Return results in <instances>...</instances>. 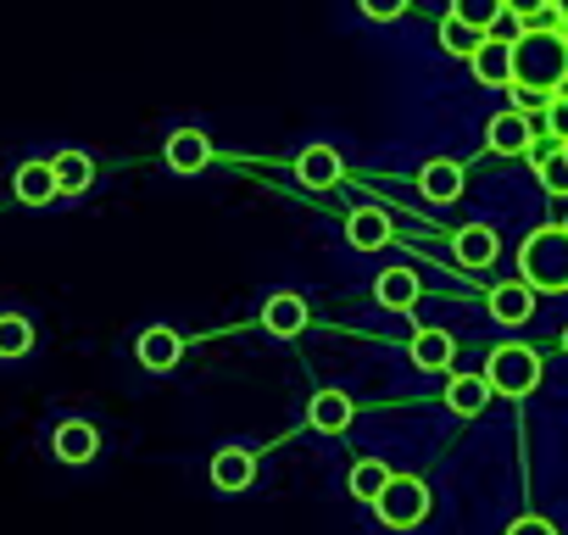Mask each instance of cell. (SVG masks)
I'll return each instance as SVG.
<instances>
[{"mask_svg": "<svg viewBox=\"0 0 568 535\" xmlns=\"http://www.w3.org/2000/svg\"><path fill=\"white\" fill-rule=\"evenodd\" d=\"M407 7L402 0H363V18H374V23H390V18H402Z\"/></svg>", "mask_w": 568, "mask_h": 535, "instance_id": "obj_31", "label": "cell"}, {"mask_svg": "<svg viewBox=\"0 0 568 535\" xmlns=\"http://www.w3.org/2000/svg\"><path fill=\"white\" fill-rule=\"evenodd\" d=\"M496 251H501V245H496V234H490L485 223H463V229L452 234V256H457L463 268H490Z\"/></svg>", "mask_w": 568, "mask_h": 535, "instance_id": "obj_12", "label": "cell"}, {"mask_svg": "<svg viewBox=\"0 0 568 535\" xmlns=\"http://www.w3.org/2000/svg\"><path fill=\"white\" fill-rule=\"evenodd\" d=\"M307 418H313V430L341 435V430H352L357 407H352V396H346V391H318V396L307 402Z\"/></svg>", "mask_w": 568, "mask_h": 535, "instance_id": "obj_14", "label": "cell"}, {"mask_svg": "<svg viewBox=\"0 0 568 535\" xmlns=\"http://www.w3.org/2000/svg\"><path fill=\"white\" fill-rule=\"evenodd\" d=\"M251 474H256V457L240 452V446H223V452L212 457V485H217V491H245Z\"/></svg>", "mask_w": 568, "mask_h": 535, "instance_id": "obj_21", "label": "cell"}, {"mask_svg": "<svg viewBox=\"0 0 568 535\" xmlns=\"http://www.w3.org/2000/svg\"><path fill=\"white\" fill-rule=\"evenodd\" d=\"M496 0H457V7H452V18L463 23V29H474V34H485L490 23H496Z\"/></svg>", "mask_w": 568, "mask_h": 535, "instance_id": "obj_26", "label": "cell"}, {"mask_svg": "<svg viewBox=\"0 0 568 535\" xmlns=\"http://www.w3.org/2000/svg\"><path fill=\"white\" fill-rule=\"evenodd\" d=\"M407 357H413L424 374H440V369H452L457 341H452L446 330H418V335H413V346H407Z\"/></svg>", "mask_w": 568, "mask_h": 535, "instance_id": "obj_18", "label": "cell"}, {"mask_svg": "<svg viewBox=\"0 0 568 535\" xmlns=\"http://www.w3.org/2000/svg\"><path fill=\"white\" fill-rule=\"evenodd\" d=\"M440 46L452 51V57H474L479 46H485V34H474V29H463L452 12H446V23H440Z\"/></svg>", "mask_w": 568, "mask_h": 535, "instance_id": "obj_27", "label": "cell"}, {"mask_svg": "<svg viewBox=\"0 0 568 535\" xmlns=\"http://www.w3.org/2000/svg\"><path fill=\"white\" fill-rule=\"evenodd\" d=\"M535 140H540V134H535L529 112H518V107H507V112H496V118L485 123V145H490L496 157H529Z\"/></svg>", "mask_w": 568, "mask_h": 535, "instance_id": "obj_5", "label": "cell"}, {"mask_svg": "<svg viewBox=\"0 0 568 535\" xmlns=\"http://www.w3.org/2000/svg\"><path fill=\"white\" fill-rule=\"evenodd\" d=\"M529 313H535V291H529V285L507 280V285L490 291V319H496V324L518 330V324H529Z\"/></svg>", "mask_w": 568, "mask_h": 535, "instance_id": "obj_13", "label": "cell"}, {"mask_svg": "<svg viewBox=\"0 0 568 535\" xmlns=\"http://www.w3.org/2000/svg\"><path fill=\"white\" fill-rule=\"evenodd\" d=\"M485 385H490V396H529V391L540 385V357H535L529 346L507 341V346L490 352V363H485Z\"/></svg>", "mask_w": 568, "mask_h": 535, "instance_id": "obj_3", "label": "cell"}, {"mask_svg": "<svg viewBox=\"0 0 568 535\" xmlns=\"http://www.w3.org/2000/svg\"><path fill=\"white\" fill-rule=\"evenodd\" d=\"M518 285H529L535 296H562L568 291V223H546L518 245Z\"/></svg>", "mask_w": 568, "mask_h": 535, "instance_id": "obj_2", "label": "cell"}, {"mask_svg": "<svg viewBox=\"0 0 568 535\" xmlns=\"http://www.w3.org/2000/svg\"><path fill=\"white\" fill-rule=\"evenodd\" d=\"M562 352H568V324H562Z\"/></svg>", "mask_w": 568, "mask_h": 535, "instance_id": "obj_33", "label": "cell"}, {"mask_svg": "<svg viewBox=\"0 0 568 535\" xmlns=\"http://www.w3.org/2000/svg\"><path fill=\"white\" fill-rule=\"evenodd\" d=\"M262 330H267V335H278V341H296V335L307 330V302H302V296H291V291L267 296V307H262Z\"/></svg>", "mask_w": 568, "mask_h": 535, "instance_id": "obj_6", "label": "cell"}, {"mask_svg": "<svg viewBox=\"0 0 568 535\" xmlns=\"http://www.w3.org/2000/svg\"><path fill=\"white\" fill-rule=\"evenodd\" d=\"M546 140H557V145L568 140V90L546 101Z\"/></svg>", "mask_w": 568, "mask_h": 535, "instance_id": "obj_29", "label": "cell"}, {"mask_svg": "<svg viewBox=\"0 0 568 535\" xmlns=\"http://www.w3.org/2000/svg\"><path fill=\"white\" fill-rule=\"evenodd\" d=\"M562 84H568V46L557 34L524 29L513 40V95H518V112L524 107H546L551 95H562Z\"/></svg>", "mask_w": 568, "mask_h": 535, "instance_id": "obj_1", "label": "cell"}, {"mask_svg": "<svg viewBox=\"0 0 568 535\" xmlns=\"http://www.w3.org/2000/svg\"><path fill=\"white\" fill-rule=\"evenodd\" d=\"M463 162H452V157H435V162H424L418 168V190L429 195V201H457L463 195Z\"/></svg>", "mask_w": 568, "mask_h": 535, "instance_id": "obj_11", "label": "cell"}, {"mask_svg": "<svg viewBox=\"0 0 568 535\" xmlns=\"http://www.w3.org/2000/svg\"><path fill=\"white\" fill-rule=\"evenodd\" d=\"M418 274L413 268H385L379 274V285H374V296H379V307H390V313H407V307H418Z\"/></svg>", "mask_w": 568, "mask_h": 535, "instance_id": "obj_16", "label": "cell"}, {"mask_svg": "<svg viewBox=\"0 0 568 535\" xmlns=\"http://www.w3.org/2000/svg\"><path fill=\"white\" fill-rule=\"evenodd\" d=\"M140 363L151 369V374H173L179 369V357H184V341L173 335V330H162V324H151L145 335H140Z\"/></svg>", "mask_w": 568, "mask_h": 535, "instance_id": "obj_9", "label": "cell"}, {"mask_svg": "<svg viewBox=\"0 0 568 535\" xmlns=\"http://www.w3.org/2000/svg\"><path fill=\"white\" fill-rule=\"evenodd\" d=\"M51 446H57V457H62V463H73V468H79V463H95V452H101V435H95L84 418H68V424L51 435Z\"/></svg>", "mask_w": 568, "mask_h": 535, "instance_id": "obj_15", "label": "cell"}, {"mask_svg": "<svg viewBox=\"0 0 568 535\" xmlns=\"http://www.w3.org/2000/svg\"><path fill=\"white\" fill-rule=\"evenodd\" d=\"M468 68H474V79H479V84H490V90H513V46L485 40V46L468 57Z\"/></svg>", "mask_w": 568, "mask_h": 535, "instance_id": "obj_10", "label": "cell"}, {"mask_svg": "<svg viewBox=\"0 0 568 535\" xmlns=\"http://www.w3.org/2000/svg\"><path fill=\"white\" fill-rule=\"evenodd\" d=\"M352 496L357 502H379V491L390 485V463H379V457H363V463H352Z\"/></svg>", "mask_w": 568, "mask_h": 535, "instance_id": "obj_24", "label": "cell"}, {"mask_svg": "<svg viewBox=\"0 0 568 535\" xmlns=\"http://www.w3.org/2000/svg\"><path fill=\"white\" fill-rule=\"evenodd\" d=\"M446 407H452L457 418H479V413L490 407V385H485V374H452V385H446Z\"/></svg>", "mask_w": 568, "mask_h": 535, "instance_id": "obj_19", "label": "cell"}, {"mask_svg": "<svg viewBox=\"0 0 568 535\" xmlns=\"http://www.w3.org/2000/svg\"><path fill=\"white\" fill-rule=\"evenodd\" d=\"M518 34H524V18H518V7H501V12H496V23L485 29V40H496V46H513Z\"/></svg>", "mask_w": 568, "mask_h": 535, "instance_id": "obj_28", "label": "cell"}, {"mask_svg": "<svg viewBox=\"0 0 568 535\" xmlns=\"http://www.w3.org/2000/svg\"><path fill=\"white\" fill-rule=\"evenodd\" d=\"M562 157H568V140H562Z\"/></svg>", "mask_w": 568, "mask_h": 535, "instance_id": "obj_34", "label": "cell"}, {"mask_svg": "<svg viewBox=\"0 0 568 535\" xmlns=\"http://www.w3.org/2000/svg\"><path fill=\"white\" fill-rule=\"evenodd\" d=\"M34 346V324L23 313H0V357H29Z\"/></svg>", "mask_w": 568, "mask_h": 535, "instance_id": "obj_25", "label": "cell"}, {"mask_svg": "<svg viewBox=\"0 0 568 535\" xmlns=\"http://www.w3.org/2000/svg\"><path fill=\"white\" fill-rule=\"evenodd\" d=\"M18 201H23V206H45V201H57L51 162H23V168H18Z\"/></svg>", "mask_w": 568, "mask_h": 535, "instance_id": "obj_23", "label": "cell"}, {"mask_svg": "<svg viewBox=\"0 0 568 535\" xmlns=\"http://www.w3.org/2000/svg\"><path fill=\"white\" fill-rule=\"evenodd\" d=\"M212 162V140L201 129H173L168 134V168L173 173H201Z\"/></svg>", "mask_w": 568, "mask_h": 535, "instance_id": "obj_7", "label": "cell"}, {"mask_svg": "<svg viewBox=\"0 0 568 535\" xmlns=\"http://www.w3.org/2000/svg\"><path fill=\"white\" fill-rule=\"evenodd\" d=\"M557 40L568 46V7H562V23H557Z\"/></svg>", "mask_w": 568, "mask_h": 535, "instance_id": "obj_32", "label": "cell"}, {"mask_svg": "<svg viewBox=\"0 0 568 535\" xmlns=\"http://www.w3.org/2000/svg\"><path fill=\"white\" fill-rule=\"evenodd\" d=\"M501 535H557V524H551V518H540V513H524V518H513Z\"/></svg>", "mask_w": 568, "mask_h": 535, "instance_id": "obj_30", "label": "cell"}, {"mask_svg": "<svg viewBox=\"0 0 568 535\" xmlns=\"http://www.w3.org/2000/svg\"><path fill=\"white\" fill-rule=\"evenodd\" d=\"M529 162H535V179H540L551 195H568V157H562V145H557V140H546V134H540V140L529 145Z\"/></svg>", "mask_w": 568, "mask_h": 535, "instance_id": "obj_20", "label": "cell"}, {"mask_svg": "<svg viewBox=\"0 0 568 535\" xmlns=\"http://www.w3.org/2000/svg\"><path fill=\"white\" fill-rule=\"evenodd\" d=\"M374 513H379L390 529H413V524H424V518H429V485H424V480H413V474H390V485L379 491Z\"/></svg>", "mask_w": 568, "mask_h": 535, "instance_id": "obj_4", "label": "cell"}, {"mask_svg": "<svg viewBox=\"0 0 568 535\" xmlns=\"http://www.w3.org/2000/svg\"><path fill=\"white\" fill-rule=\"evenodd\" d=\"M296 179H302L307 190H335V184H341V151H335V145H307V151L296 157Z\"/></svg>", "mask_w": 568, "mask_h": 535, "instance_id": "obj_8", "label": "cell"}, {"mask_svg": "<svg viewBox=\"0 0 568 535\" xmlns=\"http://www.w3.org/2000/svg\"><path fill=\"white\" fill-rule=\"evenodd\" d=\"M346 240H352L357 251H379V245L390 240V218H385L379 206H363V212L346 218Z\"/></svg>", "mask_w": 568, "mask_h": 535, "instance_id": "obj_22", "label": "cell"}, {"mask_svg": "<svg viewBox=\"0 0 568 535\" xmlns=\"http://www.w3.org/2000/svg\"><path fill=\"white\" fill-rule=\"evenodd\" d=\"M51 179H57V195H84L95 184V162L84 151H57L51 157Z\"/></svg>", "mask_w": 568, "mask_h": 535, "instance_id": "obj_17", "label": "cell"}]
</instances>
